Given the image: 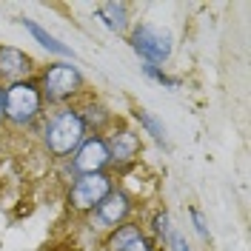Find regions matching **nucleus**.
<instances>
[{
    "mask_svg": "<svg viewBox=\"0 0 251 251\" xmlns=\"http://www.w3.org/2000/svg\"><path fill=\"white\" fill-rule=\"evenodd\" d=\"M126 251H163V249H160V246H157V243H154L149 234H143L140 240H134V243H131Z\"/></svg>",
    "mask_w": 251,
    "mask_h": 251,
    "instance_id": "a211bd4d",
    "label": "nucleus"
},
{
    "mask_svg": "<svg viewBox=\"0 0 251 251\" xmlns=\"http://www.w3.org/2000/svg\"><path fill=\"white\" fill-rule=\"evenodd\" d=\"M37 89L43 94L49 109L75 106L86 97V77L72 60H54L37 72Z\"/></svg>",
    "mask_w": 251,
    "mask_h": 251,
    "instance_id": "7ed1b4c3",
    "label": "nucleus"
},
{
    "mask_svg": "<svg viewBox=\"0 0 251 251\" xmlns=\"http://www.w3.org/2000/svg\"><path fill=\"white\" fill-rule=\"evenodd\" d=\"M143 75L149 80H154L160 86H166V89H180V77H172V75H166L163 72V66H151V63H143Z\"/></svg>",
    "mask_w": 251,
    "mask_h": 251,
    "instance_id": "dca6fc26",
    "label": "nucleus"
},
{
    "mask_svg": "<svg viewBox=\"0 0 251 251\" xmlns=\"http://www.w3.org/2000/svg\"><path fill=\"white\" fill-rule=\"evenodd\" d=\"M20 26L29 31L31 37H34L40 46L46 49L49 54H54V57H63V60H72V63H75V54H72V49L66 46V43H60L54 34H49V31L43 29L40 23H34V20H29V17H20Z\"/></svg>",
    "mask_w": 251,
    "mask_h": 251,
    "instance_id": "f8f14e48",
    "label": "nucleus"
},
{
    "mask_svg": "<svg viewBox=\"0 0 251 251\" xmlns=\"http://www.w3.org/2000/svg\"><path fill=\"white\" fill-rule=\"evenodd\" d=\"M169 251H191V246L186 243V237H183V234H177V231H174L172 243H169Z\"/></svg>",
    "mask_w": 251,
    "mask_h": 251,
    "instance_id": "6ab92c4d",
    "label": "nucleus"
},
{
    "mask_svg": "<svg viewBox=\"0 0 251 251\" xmlns=\"http://www.w3.org/2000/svg\"><path fill=\"white\" fill-rule=\"evenodd\" d=\"M34 57L26 54L17 46H3L0 43V86H9L17 80H29L34 77Z\"/></svg>",
    "mask_w": 251,
    "mask_h": 251,
    "instance_id": "1a4fd4ad",
    "label": "nucleus"
},
{
    "mask_svg": "<svg viewBox=\"0 0 251 251\" xmlns=\"http://www.w3.org/2000/svg\"><path fill=\"white\" fill-rule=\"evenodd\" d=\"M188 217H191V226H194V231H197V237H200L203 243H208V240H211V234H208V226H205L203 211H200L197 205H191V208H188Z\"/></svg>",
    "mask_w": 251,
    "mask_h": 251,
    "instance_id": "f3484780",
    "label": "nucleus"
},
{
    "mask_svg": "<svg viewBox=\"0 0 251 251\" xmlns=\"http://www.w3.org/2000/svg\"><path fill=\"white\" fill-rule=\"evenodd\" d=\"M3 126H6V114H3V86H0V131H3Z\"/></svg>",
    "mask_w": 251,
    "mask_h": 251,
    "instance_id": "aec40b11",
    "label": "nucleus"
},
{
    "mask_svg": "<svg viewBox=\"0 0 251 251\" xmlns=\"http://www.w3.org/2000/svg\"><path fill=\"white\" fill-rule=\"evenodd\" d=\"M77 106V114L80 120H83V126H86V131L89 134H106L111 126L117 123V117H114V111L106 106V103H100V100H94V97H83L80 103H75Z\"/></svg>",
    "mask_w": 251,
    "mask_h": 251,
    "instance_id": "9d476101",
    "label": "nucleus"
},
{
    "mask_svg": "<svg viewBox=\"0 0 251 251\" xmlns=\"http://www.w3.org/2000/svg\"><path fill=\"white\" fill-rule=\"evenodd\" d=\"M37 134H40L43 151L54 163H66L80 149V143L89 137V131H86V126L77 114V106L49 109L46 117L37 126Z\"/></svg>",
    "mask_w": 251,
    "mask_h": 251,
    "instance_id": "f257e3e1",
    "label": "nucleus"
},
{
    "mask_svg": "<svg viewBox=\"0 0 251 251\" xmlns=\"http://www.w3.org/2000/svg\"><path fill=\"white\" fill-rule=\"evenodd\" d=\"M63 172L69 174L72 180H75V177H80V174H103V172H111L106 140H103L100 134H89L86 140L80 143L77 151H75V154L63 163Z\"/></svg>",
    "mask_w": 251,
    "mask_h": 251,
    "instance_id": "6e6552de",
    "label": "nucleus"
},
{
    "mask_svg": "<svg viewBox=\"0 0 251 251\" xmlns=\"http://www.w3.org/2000/svg\"><path fill=\"white\" fill-rule=\"evenodd\" d=\"M146 234V228H143L140 223H134V220H128L123 226H117L114 231L103 237V251H126L134 240H140Z\"/></svg>",
    "mask_w": 251,
    "mask_h": 251,
    "instance_id": "ddd939ff",
    "label": "nucleus"
},
{
    "mask_svg": "<svg viewBox=\"0 0 251 251\" xmlns=\"http://www.w3.org/2000/svg\"><path fill=\"white\" fill-rule=\"evenodd\" d=\"M128 43L143 63H151V66H163L174 51L172 31L160 29L154 23H137L128 34Z\"/></svg>",
    "mask_w": 251,
    "mask_h": 251,
    "instance_id": "39448f33",
    "label": "nucleus"
},
{
    "mask_svg": "<svg viewBox=\"0 0 251 251\" xmlns=\"http://www.w3.org/2000/svg\"><path fill=\"white\" fill-rule=\"evenodd\" d=\"M146 234L154 240L157 246H163V249H169V243H172L174 237V223H172V214L166 211V208H157L151 220H149V231Z\"/></svg>",
    "mask_w": 251,
    "mask_h": 251,
    "instance_id": "4468645a",
    "label": "nucleus"
},
{
    "mask_svg": "<svg viewBox=\"0 0 251 251\" xmlns=\"http://www.w3.org/2000/svg\"><path fill=\"white\" fill-rule=\"evenodd\" d=\"M103 140H106V149H109L111 172L126 174L128 169H134V166L140 163L143 140H140V134H137L131 126H126V123L117 120V123L103 134Z\"/></svg>",
    "mask_w": 251,
    "mask_h": 251,
    "instance_id": "423d86ee",
    "label": "nucleus"
},
{
    "mask_svg": "<svg viewBox=\"0 0 251 251\" xmlns=\"http://www.w3.org/2000/svg\"><path fill=\"white\" fill-rule=\"evenodd\" d=\"M46 100L37 89V80H17L3 86V114L12 131H34L46 117Z\"/></svg>",
    "mask_w": 251,
    "mask_h": 251,
    "instance_id": "f03ea898",
    "label": "nucleus"
},
{
    "mask_svg": "<svg viewBox=\"0 0 251 251\" xmlns=\"http://www.w3.org/2000/svg\"><path fill=\"white\" fill-rule=\"evenodd\" d=\"M97 20L114 34H126L131 26V17H128V3L120 0H109V3H100L97 6Z\"/></svg>",
    "mask_w": 251,
    "mask_h": 251,
    "instance_id": "9b49d317",
    "label": "nucleus"
},
{
    "mask_svg": "<svg viewBox=\"0 0 251 251\" xmlns=\"http://www.w3.org/2000/svg\"><path fill=\"white\" fill-rule=\"evenodd\" d=\"M134 208H137V200H134L123 186H114V191H111L109 197L97 205L86 220H89V226H92L94 231L109 234V231H114L117 226H123V223L131 220Z\"/></svg>",
    "mask_w": 251,
    "mask_h": 251,
    "instance_id": "0eeeda50",
    "label": "nucleus"
},
{
    "mask_svg": "<svg viewBox=\"0 0 251 251\" xmlns=\"http://www.w3.org/2000/svg\"><path fill=\"white\" fill-rule=\"evenodd\" d=\"M131 117L137 120V126H140V128L146 131V134H149V137H151V140L157 143V146L169 149V137H166V126H163V120H160V117H154V114H151L149 109H140V106H137V109L131 111Z\"/></svg>",
    "mask_w": 251,
    "mask_h": 251,
    "instance_id": "2eb2a0df",
    "label": "nucleus"
},
{
    "mask_svg": "<svg viewBox=\"0 0 251 251\" xmlns=\"http://www.w3.org/2000/svg\"><path fill=\"white\" fill-rule=\"evenodd\" d=\"M114 174L103 172V174H80L75 180H69L66 186V208L77 217H89L97 205L103 203L114 191Z\"/></svg>",
    "mask_w": 251,
    "mask_h": 251,
    "instance_id": "20e7f679",
    "label": "nucleus"
}]
</instances>
